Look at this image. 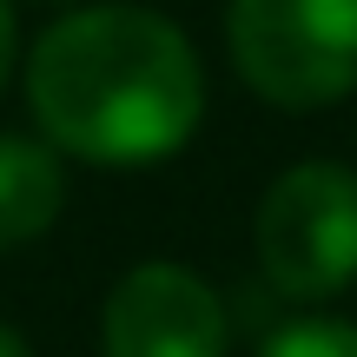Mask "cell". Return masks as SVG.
<instances>
[{
    "instance_id": "cell-1",
    "label": "cell",
    "mask_w": 357,
    "mask_h": 357,
    "mask_svg": "<svg viewBox=\"0 0 357 357\" xmlns=\"http://www.w3.org/2000/svg\"><path fill=\"white\" fill-rule=\"evenodd\" d=\"M26 113L79 166H159L205 126V60L192 33L139 0L66 7L26 47Z\"/></svg>"
},
{
    "instance_id": "cell-2",
    "label": "cell",
    "mask_w": 357,
    "mask_h": 357,
    "mask_svg": "<svg viewBox=\"0 0 357 357\" xmlns=\"http://www.w3.org/2000/svg\"><path fill=\"white\" fill-rule=\"evenodd\" d=\"M225 53L265 106L324 113L357 93V0H225Z\"/></svg>"
},
{
    "instance_id": "cell-3",
    "label": "cell",
    "mask_w": 357,
    "mask_h": 357,
    "mask_svg": "<svg viewBox=\"0 0 357 357\" xmlns=\"http://www.w3.org/2000/svg\"><path fill=\"white\" fill-rule=\"evenodd\" d=\"M252 252L258 271L291 305L357 284V166L344 159H298L265 185L252 212Z\"/></svg>"
},
{
    "instance_id": "cell-4",
    "label": "cell",
    "mask_w": 357,
    "mask_h": 357,
    "mask_svg": "<svg viewBox=\"0 0 357 357\" xmlns=\"http://www.w3.org/2000/svg\"><path fill=\"white\" fill-rule=\"evenodd\" d=\"M100 357H231V311L205 271L146 258L100 305Z\"/></svg>"
},
{
    "instance_id": "cell-5",
    "label": "cell",
    "mask_w": 357,
    "mask_h": 357,
    "mask_svg": "<svg viewBox=\"0 0 357 357\" xmlns=\"http://www.w3.org/2000/svg\"><path fill=\"white\" fill-rule=\"evenodd\" d=\"M66 212V159L40 132H0V252L40 245Z\"/></svg>"
},
{
    "instance_id": "cell-6",
    "label": "cell",
    "mask_w": 357,
    "mask_h": 357,
    "mask_svg": "<svg viewBox=\"0 0 357 357\" xmlns=\"http://www.w3.org/2000/svg\"><path fill=\"white\" fill-rule=\"evenodd\" d=\"M258 357H357V324L351 318H291L265 337Z\"/></svg>"
},
{
    "instance_id": "cell-7",
    "label": "cell",
    "mask_w": 357,
    "mask_h": 357,
    "mask_svg": "<svg viewBox=\"0 0 357 357\" xmlns=\"http://www.w3.org/2000/svg\"><path fill=\"white\" fill-rule=\"evenodd\" d=\"M13 66H20V20H13V0H0V93H7Z\"/></svg>"
},
{
    "instance_id": "cell-8",
    "label": "cell",
    "mask_w": 357,
    "mask_h": 357,
    "mask_svg": "<svg viewBox=\"0 0 357 357\" xmlns=\"http://www.w3.org/2000/svg\"><path fill=\"white\" fill-rule=\"evenodd\" d=\"M0 357H33L26 331H20V324H7V318H0Z\"/></svg>"
},
{
    "instance_id": "cell-9",
    "label": "cell",
    "mask_w": 357,
    "mask_h": 357,
    "mask_svg": "<svg viewBox=\"0 0 357 357\" xmlns=\"http://www.w3.org/2000/svg\"><path fill=\"white\" fill-rule=\"evenodd\" d=\"M40 7H86V0H40Z\"/></svg>"
}]
</instances>
